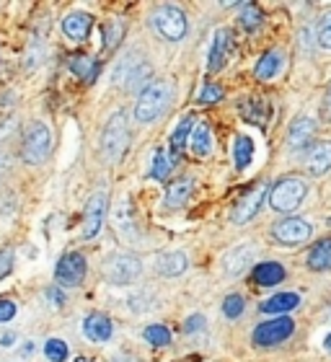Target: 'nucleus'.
<instances>
[{
  "label": "nucleus",
  "mask_w": 331,
  "mask_h": 362,
  "mask_svg": "<svg viewBox=\"0 0 331 362\" xmlns=\"http://www.w3.org/2000/svg\"><path fill=\"white\" fill-rule=\"evenodd\" d=\"M91 16L83 13V11H73L62 18V34L70 39V42H83V39L91 34Z\"/></svg>",
  "instance_id": "obj_18"
},
{
  "label": "nucleus",
  "mask_w": 331,
  "mask_h": 362,
  "mask_svg": "<svg viewBox=\"0 0 331 362\" xmlns=\"http://www.w3.org/2000/svg\"><path fill=\"white\" fill-rule=\"evenodd\" d=\"M254 279L264 287L279 285L285 279V267L279 264V262H264V264L254 267Z\"/></svg>",
  "instance_id": "obj_27"
},
{
  "label": "nucleus",
  "mask_w": 331,
  "mask_h": 362,
  "mask_svg": "<svg viewBox=\"0 0 331 362\" xmlns=\"http://www.w3.org/2000/svg\"><path fill=\"white\" fill-rule=\"evenodd\" d=\"M122 37H124V23H122V21L104 23V47H106V49H114V47H120Z\"/></svg>",
  "instance_id": "obj_32"
},
{
  "label": "nucleus",
  "mask_w": 331,
  "mask_h": 362,
  "mask_svg": "<svg viewBox=\"0 0 331 362\" xmlns=\"http://www.w3.org/2000/svg\"><path fill=\"white\" fill-rule=\"evenodd\" d=\"M313 135H316V122L310 117H301V119L293 122V127L287 132V143H290L293 151H298V148H306Z\"/></svg>",
  "instance_id": "obj_23"
},
{
  "label": "nucleus",
  "mask_w": 331,
  "mask_h": 362,
  "mask_svg": "<svg viewBox=\"0 0 331 362\" xmlns=\"http://www.w3.org/2000/svg\"><path fill=\"white\" fill-rule=\"evenodd\" d=\"M8 168V156H3V153H0V176H3V171H6Z\"/></svg>",
  "instance_id": "obj_45"
},
{
  "label": "nucleus",
  "mask_w": 331,
  "mask_h": 362,
  "mask_svg": "<svg viewBox=\"0 0 331 362\" xmlns=\"http://www.w3.org/2000/svg\"><path fill=\"white\" fill-rule=\"evenodd\" d=\"M324 347H326V349H329V352H331V332L326 334V339H324Z\"/></svg>",
  "instance_id": "obj_46"
},
{
  "label": "nucleus",
  "mask_w": 331,
  "mask_h": 362,
  "mask_svg": "<svg viewBox=\"0 0 331 362\" xmlns=\"http://www.w3.org/2000/svg\"><path fill=\"white\" fill-rule=\"evenodd\" d=\"M129 148V122L127 112H117L112 114V119L106 122L104 132H101V153L109 163H117V160L127 153Z\"/></svg>",
  "instance_id": "obj_2"
},
{
  "label": "nucleus",
  "mask_w": 331,
  "mask_h": 362,
  "mask_svg": "<svg viewBox=\"0 0 331 362\" xmlns=\"http://www.w3.org/2000/svg\"><path fill=\"white\" fill-rule=\"evenodd\" d=\"M106 210H109V194H106V192H96V194L88 199L86 215H83L81 235L86 241H91V238H96V235L101 233L104 220H106Z\"/></svg>",
  "instance_id": "obj_7"
},
{
  "label": "nucleus",
  "mask_w": 331,
  "mask_h": 362,
  "mask_svg": "<svg viewBox=\"0 0 331 362\" xmlns=\"http://www.w3.org/2000/svg\"><path fill=\"white\" fill-rule=\"evenodd\" d=\"M145 341L153 344V347H166L171 341V332L163 324H151L145 329Z\"/></svg>",
  "instance_id": "obj_31"
},
{
  "label": "nucleus",
  "mask_w": 331,
  "mask_h": 362,
  "mask_svg": "<svg viewBox=\"0 0 331 362\" xmlns=\"http://www.w3.org/2000/svg\"><path fill=\"white\" fill-rule=\"evenodd\" d=\"M233 49H236L233 31H231V29H218V31H215L210 57H207V70H210V73H220V70L228 65V60H231Z\"/></svg>",
  "instance_id": "obj_11"
},
{
  "label": "nucleus",
  "mask_w": 331,
  "mask_h": 362,
  "mask_svg": "<svg viewBox=\"0 0 331 362\" xmlns=\"http://www.w3.org/2000/svg\"><path fill=\"white\" fill-rule=\"evenodd\" d=\"M238 23H241L246 31H254L259 29V23H262V11L251 3H243V13L238 16Z\"/></svg>",
  "instance_id": "obj_33"
},
{
  "label": "nucleus",
  "mask_w": 331,
  "mask_h": 362,
  "mask_svg": "<svg viewBox=\"0 0 331 362\" xmlns=\"http://www.w3.org/2000/svg\"><path fill=\"white\" fill-rule=\"evenodd\" d=\"M11 267H13V249H3L0 251V279L11 272Z\"/></svg>",
  "instance_id": "obj_41"
},
{
  "label": "nucleus",
  "mask_w": 331,
  "mask_h": 362,
  "mask_svg": "<svg viewBox=\"0 0 331 362\" xmlns=\"http://www.w3.org/2000/svg\"><path fill=\"white\" fill-rule=\"evenodd\" d=\"M223 96H226V90L215 83H204V88L199 90V101H202V104H215V101H220Z\"/></svg>",
  "instance_id": "obj_37"
},
{
  "label": "nucleus",
  "mask_w": 331,
  "mask_h": 362,
  "mask_svg": "<svg viewBox=\"0 0 331 362\" xmlns=\"http://www.w3.org/2000/svg\"><path fill=\"white\" fill-rule=\"evenodd\" d=\"M295 332L293 318L287 316H277L267 321V324H259L254 332V344L256 347H274L279 341L290 339V334Z\"/></svg>",
  "instance_id": "obj_8"
},
{
  "label": "nucleus",
  "mask_w": 331,
  "mask_h": 362,
  "mask_svg": "<svg viewBox=\"0 0 331 362\" xmlns=\"http://www.w3.org/2000/svg\"><path fill=\"white\" fill-rule=\"evenodd\" d=\"M238 112L248 124H256V127H264L269 119V104L264 98H243L238 104Z\"/></svg>",
  "instance_id": "obj_19"
},
{
  "label": "nucleus",
  "mask_w": 331,
  "mask_h": 362,
  "mask_svg": "<svg viewBox=\"0 0 331 362\" xmlns=\"http://www.w3.org/2000/svg\"><path fill=\"white\" fill-rule=\"evenodd\" d=\"M114 228H117V233H120L122 238H127V241H132L137 235V218H135V212H132L129 197H124V199L117 204V210H114Z\"/></svg>",
  "instance_id": "obj_16"
},
{
  "label": "nucleus",
  "mask_w": 331,
  "mask_h": 362,
  "mask_svg": "<svg viewBox=\"0 0 331 362\" xmlns=\"http://www.w3.org/2000/svg\"><path fill=\"white\" fill-rule=\"evenodd\" d=\"M86 259L78 251H70L57 262V269H54V279L60 287H78L86 277Z\"/></svg>",
  "instance_id": "obj_9"
},
{
  "label": "nucleus",
  "mask_w": 331,
  "mask_h": 362,
  "mask_svg": "<svg viewBox=\"0 0 331 362\" xmlns=\"http://www.w3.org/2000/svg\"><path fill=\"white\" fill-rule=\"evenodd\" d=\"M310 233H313L310 223L308 220H301V218L279 220L277 226L272 228V235H274L279 243H285V246H301V243L308 241Z\"/></svg>",
  "instance_id": "obj_10"
},
{
  "label": "nucleus",
  "mask_w": 331,
  "mask_h": 362,
  "mask_svg": "<svg viewBox=\"0 0 331 362\" xmlns=\"http://www.w3.org/2000/svg\"><path fill=\"white\" fill-rule=\"evenodd\" d=\"M83 334L86 339L91 341H106L112 339V321L104 316V313H91L83 321Z\"/></svg>",
  "instance_id": "obj_21"
},
{
  "label": "nucleus",
  "mask_w": 331,
  "mask_h": 362,
  "mask_svg": "<svg viewBox=\"0 0 331 362\" xmlns=\"http://www.w3.org/2000/svg\"><path fill=\"white\" fill-rule=\"evenodd\" d=\"M282 65H285V52H282V49H269L262 60L256 62L254 73L259 81H272V78L282 70Z\"/></svg>",
  "instance_id": "obj_24"
},
{
  "label": "nucleus",
  "mask_w": 331,
  "mask_h": 362,
  "mask_svg": "<svg viewBox=\"0 0 331 362\" xmlns=\"http://www.w3.org/2000/svg\"><path fill=\"white\" fill-rule=\"evenodd\" d=\"M189 148H192V153H194L197 158H207L212 153V132L207 122H197L194 132L189 137Z\"/></svg>",
  "instance_id": "obj_25"
},
{
  "label": "nucleus",
  "mask_w": 331,
  "mask_h": 362,
  "mask_svg": "<svg viewBox=\"0 0 331 362\" xmlns=\"http://www.w3.org/2000/svg\"><path fill=\"white\" fill-rule=\"evenodd\" d=\"M16 316V303L8 298H0V324H6Z\"/></svg>",
  "instance_id": "obj_40"
},
{
  "label": "nucleus",
  "mask_w": 331,
  "mask_h": 362,
  "mask_svg": "<svg viewBox=\"0 0 331 362\" xmlns=\"http://www.w3.org/2000/svg\"><path fill=\"white\" fill-rule=\"evenodd\" d=\"M140 274H143V262L132 254H114L104 264V277L112 285H132Z\"/></svg>",
  "instance_id": "obj_5"
},
{
  "label": "nucleus",
  "mask_w": 331,
  "mask_h": 362,
  "mask_svg": "<svg viewBox=\"0 0 331 362\" xmlns=\"http://www.w3.org/2000/svg\"><path fill=\"white\" fill-rule=\"evenodd\" d=\"M204 326H207V321H204L202 313H194V316H189V318H187V324H184V332H187V334L202 332Z\"/></svg>",
  "instance_id": "obj_39"
},
{
  "label": "nucleus",
  "mask_w": 331,
  "mask_h": 362,
  "mask_svg": "<svg viewBox=\"0 0 331 362\" xmlns=\"http://www.w3.org/2000/svg\"><path fill=\"white\" fill-rule=\"evenodd\" d=\"M76 362H91V360H86V357H76Z\"/></svg>",
  "instance_id": "obj_47"
},
{
  "label": "nucleus",
  "mask_w": 331,
  "mask_h": 362,
  "mask_svg": "<svg viewBox=\"0 0 331 362\" xmlns=\"http://www.w3.org/2000/svg\"><path fill=\"white\" fill-rule=\"evenodd\" d=\"M197 122L199 119H194V117L189 114V117H184V119L179 122V127L173 129V135H171V156L173 158H179L181 151L189 145V137H192V132H194Z\"/></svg>",
  "instance_id": "obj_26"
},
{
  "label": "nucleus",
  "mask_w": 331,
  "mask_h": 362,
  "mask_svg": "<svg viewBox=\"0 0 331 362\" xmlns=\"http://www.w3.org/2000/svg\"><path fill=\"white\" fill-rule=\"evenodd\" d=\"M321 117H324L326 124H331V86L326 88V96H324V109H321Z\"/></svg>",
  "instance_id": "obj_42"
},
{
  "label": "nucleus",
  "mask_w": 331,
  "mask_h": 362,
  "mask_svg": "<svg viewBox=\"0 0 331 362\" xmlns=\"http://www.w3.org/2000/svg\"><path fill=\"white\" fill-rule=\"evenodd\" d=\"M318 45L326 47V49H331V13H326L324 18H321V23H318Z\"/></svg>",
  "instance_id": "obj_38"
},
{
  "label": "nucleus",
  "mask_w": 331,
  "mask_h": 362,
  "mask_svg": "<svg viewBox=\"0 0 331 362\" xmlns=\"http://www.w3.org/2000/svg\"><path fill=\"white\" fill-rule=\"evenodd\" d=\"M173 98V83L171 81H151V83L145 86L140 98H137L135 104V119L137 122H153L158 119L161 114L168 109Z\"/></svg>",
  "instance_id": "obj_1"
},
{
  "label": "nucleus",
  "mask_w": 331,
  "mask_h": 362,
  "mask_svg": "<svg viewBox=\"0 0 331 362\" xmlns=\"http://www.w3.org/2000/svg\"><path fill=\"white\" fill-rule=\"evenodd\" d=\"M308 267L313 272L331 269V238H321V241L308 251Z\"/></svg>",
  "instance_id": "obj_28"
},
{
  "label": "nucleus",
  "mask_w": 331,
  "mask_h": 362,
  "mask_svg": "<svg viewBox=\"0 0 331 362\" xmlns=\"http://www.w3.org/2000/svg\"><path fill=\"white\" fill-rule=\"evenodd\" d=\"M98 60H93V57H86V54H76V57H70V70L76 73L81 81H86V83H93L98 76Z\"/></svg>",
  "instance_id": "obj_29"
},
{
  "label": "nucleus",
  "mask_w": 331,
  "mask_h": 362,
  "mask_svg": "<svg viewBox=\"0 0 331 362\" xmlns=\"http://www.w3.org/2000/svg\"><path fill=\"white\" fill-rule=\"evenodd\" d=\"M306 171L310 176H324L331 171V143L329 140H321L308 151L306 156Z\"/></svg>",
  "instance_id": "obj_15"
},
{
  "label": "nucleus",
  "mask_w": 331,
  "mask_h": 362,
  "mask_svg": "<svg viewBox=\"0 0 331 362\" xmlns=\"http://www.w3.org/2000/svg\"><path fill=\"white\" fill-rule=\"evenodd\" d=\"M168 171H171V160H168V156H166V151H156V156H153L151 176H153V179L163 181L166 176H168Z\"/></svg>",
  "instance_id": "obj_35"
},
{
  "label": "nucleus",
  "mask_w": 331,
  "mask_h": 362,
  "mask_svg": "<svg viewBox=\"0 0 331 362\" xmlns=\"http://www.w3.org/2000/svg\"><path fill=\"white\" fill-rule=\"evenodd\" d=\"M264 197H267V187H264V184H259V187H254L251 192H246V194L236 202L233 212H231V220H233L236 226H243V223H248V220L259 212V207H262V202H264Z\"/></svg>",
  "instance_id": "obj_13"
},
{
  "label": "nucleus",
  "mask_w": 331,
  "mask_h": 362,
  "mask_svg": "<svg viewBox=\"0 0 331 362\" xmlns=\"http://www.w3.org/2000/svg\"><path fill=\"white\" fill-rule=\"evenodd\" d=\"M153 23L161 31V37L168 42H179L187 34V16L181 13V8L176 6H161L153 13Z\"/></svg>",
  "instance_id": "obj_6"
},
{
  "label": "nucleus",
  "mask_w": 331,
  "mask_h": 362,
  "mask_svg": "<svg viewBox=\"0 0 331 362\" xmlns=\"http://www.w3.org/2000/svg\"><path fill=\"white\" fill-rule=\"evenodd\" d=\"M47 298H50V300H54L57 305H62V295L57 293V290H47Z\"/></svg>",
  "instance_id": "obj_43"
},
{
  "label": "nucleus",
  "mask_w": 331,
  "mask_h": 362,
  "mask_svg": "<svg viewBox=\"0 0 331 362\" xmlns=\"http://www.w3.org/2000/svg\"><path fill=\"white\" fill-rule=\"evenodd\" d=\"M256 262V246L254 243H241V246H236L233 251H228L226 259H223V267L231 277L236 274H243L248 267H254Z\"/></svg>",
  "instance_id": "obj_14"
},
{
  "label": "nucleus",
  "mask_w": 331,
  "mask_h": 362,
  "mask_svg": "<svg viewBox=\"0 0 331 362\" xmlns=\"http://www.w3.org/2000/svg\"><path fill=\"white\" fill-rule=\"evenodd\" d=\"M223 313H226L228 318H238L243 313V298L238 293L228 295L226 300H223Z\"/></svg>",
  "instance_id": "obj_36"
},
{
  "label": "nucleus",
  "mask_w": 331,
  "mask_h": 362,
  "mask_svg": "<svg viewBox=\"0 0 331 362\" xmlns=\"http://www.w3.org/2000/svg\"><path fill=\"white\" fill-rule=\"evenodd\" d=\"M45 355H47V360L50 362H65L68 360V344L62 339H47V344H45Z\"/></svg>",
  "instance_id": "obj_34"
},
{
  "label": "nucleus",
  "mask_w": 331,
  "mask_h": 362,
  "mask_svg": "<svg viewBox=\"0 0 331 362\" xmlns=\"http://www.w3.org/2000/svg\"><path fill=\"white\" fill-rule=\"evenodd\" d=\"M194 184H197V181L192 179V176H184V179L171 181V184H168V189H166V197H163L166 207H181V204L192 197V192H194Z\"/></svg>",
  "instance_id": "obj_22"
},
{
  "label": "nucleus",
  "mask_w": 331,
  "mask_h": 362,
  "mask_svg": "<svg viewBox=\"0 0 331 362\" xmlns=\"http://www.w3.org/2000/svg\"><path fill=\"white\" fill-rule=\"evenodd\" d=\"M13 341H16L13 334H3V337H0V344H3V347H11Z\"/></svg>",
  "instance_id": "obj_44"
},
{
  "label": "nucleus",
  "mask_w": 331,
  "mask_h": 362,
  "mask_svg": "<svg viewBox=\"0 0 331 362\" xmlns=\"http://www.w3.org/2000/svg\"><path fill=\"white\" fill-rule=\"evenodd\" d=\"M306 192H308V184H306L303 179H295V176L279 179L277 184L269 189V207L274 212L298 210L301 202L306 199Z\"/></svg>",
  "instance_id": "obj_4"
},
{
  "label": "nucleus",
  "mask_w": 331,
  "mask_h": 362,
  "mask_svg": "<svg viewBox=\"0 0 331 362\" xmlns=\"http://www.w3.org/2000/svg\"><path fill=\"white\" fill-rule=\"evenodd\" d=\"M251 158H254V140H251V137H246V135H238V137H236V143H233L236 168H238V171L248 168Z\"/></svg>",
  "instance_id": "obj_30"
},
{
  "label": "nucleus",
  "mask_w": 331,
  "mask_h": 362,
  "mask_svg": "<svg viewBox=\"0 0 331 362\" xmlns=\"http://www.w3.org/2000/svg\"><path fill=\"white\" fill-rule=\"evenodd\" d=\"M151 76V68H148V62L143 60H132V54H127L124 60L120 62V68H117V83L122 86V88H137V86H143L145 78Z\"/></svg>",
  "instance_id": "obj_12"
},
{
  "label": "nucleus",
  "mask_w": 331,
  "mask_h": 362,
  "mask_svg": "<svg viewBox=\"0 0 331 362\" xmlns=\"http://www.w3.org/2000/svg\"><path fill=\"white\" fill-rule=\"evenodd\" d=\"M301 305V295L295 293H279V295H272L269 300H264L259 305L262 313H269V316H285L290 310H295Z\"/></svg>",
  "instance_id": "obj_20"
},
{
  "label": "nucleus",
  "mask_w": 331,
  "mask_h": 362,
  "mask_svg": "<svg viewBox=\"0 0 331 362\" xmlns=\"http://www.w3.org/2000/svg\"><path fill=\"white\" fill-rule=\"evenodd\" d=\"M52 151V132L45 122H31L26 132H23V145H21V158L29 166H37L50 156Z\"/></svg>",
  "instance_id": "obj_3"
},
{
  "label": "nucleus",
  "mask_w": 331,
  "mask_h": 362,
  "mask_svg": "<svg viewBox=\"0 0 331 362\" xmlns=\"http://www.w3.org/2000/svg\"><path fill=\"white\" fill-rule=\"evenodd\" d=\"M187 267L189 262L184 251H163V254L156 257V272L161 277H179V274L187 272Z\"/></svg>",
  "instance_id": "obj_17"
}]
</instances>
